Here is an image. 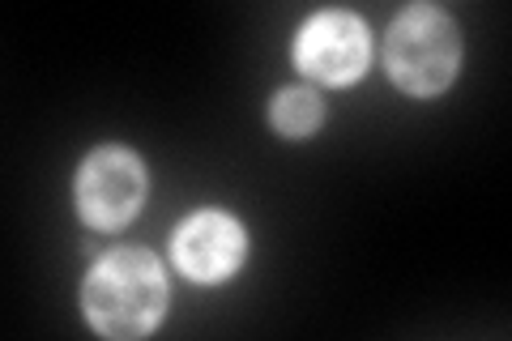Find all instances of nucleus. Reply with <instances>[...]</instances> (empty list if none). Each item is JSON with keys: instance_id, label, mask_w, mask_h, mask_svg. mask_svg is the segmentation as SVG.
<instances>
[{"instance_id": "obj_1", "label": "nucleus", "mask_w": 512, "mask_h": 341, "mask_svg": "<svg viewBox=\"0 0 512 341\" xmlns=\"http://www.w3.org/2000/svg\"><path fill=\"white\" fill-rule=\"evenodd\" d=\"M82 307L103 337H141L167 312V273L146 248H116L90 269Z\"/></svg>"}, {"instance_id": "obj_2", "label": "nucleus", "mask_w": 512, "mask_h": 341, "mask_svg": "<svg viewBox=\"0 0 512 341\" xmlns=\"http://www.w3.org/2000/svg\"><path fill=\"white\" fill-rule=\"evenodd\" d=\"M384 64H389V77L406 94H440L457 77L461 64L457 22L436 5H410L389 26Z\"/></svg>"}, {"instance_id": "obj_3", "label": "nucleus", "mask_w": 512, "mask_h": 341, "mask_svg": "<svg viewBox=\"0 0 512 341\" xmlns=\"http://www.w3.org/2000/svg\"><path fill=\"white\" fill-rule=\"evenodd\" d=\"M146 201V167L120 145L94 150L77 171V209L94 231H120Z\"/></svg>"}, {"instance_id": "obj_4", "label": "nucleus", "mask_w": 512, "mask_h": 341, "mask_svg": "<svg viewBox=\"0 0 512 341\" xmlns=\"http://www.w3.org/2000/svg\"><path fill=\"white\" fill-rule=\"evenodd\" d=\"M372 43H367V26L346 9H325L308 18V26L295 39V64L312 81L325 86H346L367 69Z\"/></svg>"}, {"instance_id": "obj_5", "label": "nucleus", "mask_w": 512, "mask_h": 341, "mask_svg": "<svg viewBox=\"0 0 512 341\" xmlns=\"http://www.w3.org/2000/svg\"><path fill=\"white\" fill-rule=\"evenodd\" d=\"M175 265H180L192 282H222L244 265V231L227 214H192L180 231H175Z\"/></svg>"}, {"instance_id": "obj_6", "label": "nucleus", "mask_w": 512, "mask_h": 341, "mask_svg": "<svg viewBox=\"0 0 512 341\" xmlns=\"http://www.w3.org/2000/svg\"><path fill=\"white\" fill-rule=\"evenodd\" d=\"M269 120H274V128L282 137H308L320 128V120H325V107H320V99L312 90H282L274 107H269Z\"/></svg>"}]
</instances>
